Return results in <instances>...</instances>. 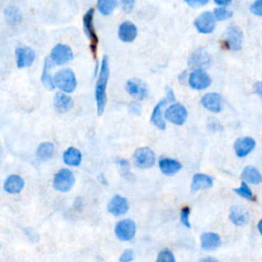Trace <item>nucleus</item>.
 Returning a JSON list of instances; mask_svg holds the SVG:
<instances>
[{"label":"nucleus","mask_w":262,"mask_h":262,"mask_svg":"<svg viewBox=\"0 0 262 262\" xmlns=\"http://www.w3.org/2000/svg\"><path fill=\"white\" fill-rule=\"evenodd\" d=\"M110 76V67L107 56H103L99 69V74L95 86V101L97 107V114L101 115L106 104V85Z\"/></svg>","instance_id":"f257e3e1"},{"label":"nucleus","mask_w":262,"mask_h":262,"mask_svg":"<svg viewBox=\"0 0 262 262\" xmlns=\"http://www.w3.org/2000/svg\"><path fill=\"white\" fill-rule=\"evenodd\" d=\"M54 85L66 93H71L76 89L77 79L71 69H62L55 73L53 77Z\"/></svg>","instance_id":"f03ea898"},{"label":"nucleus","mask_w":262,"mask_h":262,"mask_svg":"<svg viewBox=\"0 0 262 262\" xmlns=\"http://www.w3.org/2000/svg\"><path fill=\"white\" fill-rule=\"evenodd\" d=\"M93 16H94V8L88 9L83 16V27H84V32L90 42V49L93 53V56L95 57L97 44H98V37L95 33V29L93 25Z\"/></svg>","instance_id":"7ed1b4c3"},{"label":"nucleus","mask_w":262,"mask_h":262,"mask_svg":"<svg viewBox=\"0 0 262 262\" xmlns=\"http://www.w3.org/2000/svg\"><path fill=\"white\" fill-rule=\"evenodd\" d=\"M133 162L136 167L141 169H147L154 166L156 162V156L151 148L148 146H142L137 148L133 154Z\"/></svg>","instance_id":"20e7f679"},{"label":"nucleus","mask_w":262,"mask_h":262,"mask_svg":"<svg viewBox=\"0 0 262 262\" xmlns=\"http://www.w3.org/2000/svg\"><path fill=\"white\" fill-rule=\"evenodd\" d=\"M75 183V176L69 169H60L53 178V186L56 190L67 192L72 189Z\"/></svg>","instance_id":"39448f33"},{"label":"nucleus","mask_w":262,"mask_h":262,"mask_svg":"<svg viewBox=\"0 0 262 262\" xmlns=\"http://www.w3.org/2000/svg\"><path fill=\"white\" fill-rule=\"evenodd\" d=\"M136 233V225L131 219H123L115 226V234L122 242L131 241Z\"/></svg>","instance_id":"423d86ee"},{"label":"nucleus","mask_w":262,"mask_h":262,"mask_svg":"<svg viewBox=\"0 0 262 262\" xmlns=\"http://www.w3.org/2000/svg\"><path fill=\"white\" fill-rule=\"evenodd\" d=\"M49 58L52 61V63L61 66L72 60L73 51L69 45L57 44L52 48Z\"/></svg>","instance_id":"0eeeda50"},{"label":"nucleus","mask_w":262,"mask_h":262,"mask_svg":"<svg viewBox=\"0 0 262 262\" xmlns=\"http://www.w3.org/2000/svg\"><path fill=\"white\" fill-rule=\"evenodd\" d=\"M225 43L226 46L231 49V50H239L243 45V31L241 30L239 27L231 25L227 27L225 31Z\"/></svg>","instance_id":"6e6552de"},{"label":"nucleus","mask_w":262,"mask_h":262,"mask_svg":"<svg viewBox=\"0 0 262 262\" xmlns=\"http://www.w3.org/2000/svg\"><path fill=\"white\" fill-rule=\"evenodd\" d=\"M165 118L175 125H182L187 118V111L181 103L171 104L165 112Z\"/></svg>","instance_id":"1a4fd4ad"},{"label":"nucleus","mask_w":262,"mask_h":262,"mask_svg":"<svg viewBox=\"0 0 262 262\" xmlns=\"http://www.w3.org/2000/svg\"><path fill=\"white\" fill-rule=\"evenodd\" d=\"M211 77L204 70H194L188 78L189 86L196 90H203L211 85Z\"/></svg>","instance_id":"9d476101"},{"label":"nucleus","mask_w":262,"mask_h":262,"mask_svg":"<svg viewBox=\"0 0 262 262\" xmlns=\"http://www.w3.org/2000/svg\"><path fill=\"white\" fill-rule=\"evenodd\" d=\"M194 27L202 34H210L215 29V16L210 11L202 12L194 19Z\"/></svg>","instance_id":"9b49d317"},{"label":"nucleus","mask_w":262,"mask_h":262,"mask_svg":"<svg viewBox=\"0 0 262 262\" xmlns=\"http://www.w3.org/2000/svg\"><path fill=\"white\" fill-rule=\"evenodd\" d=\"M210 62H211V56L208 53V51L205 50L204 48L195 49L190 54L187 60L189 68L195 69V70H201V68L203 67H208Z\"/></svg>","instance_id":"f8f14e48"},{"label":"nucleus","mask_w":262,"mask_h":262,"mask_svg":"<svg viewBox=\"0 0 262 262\" xmlns=\"http://www.w3.org/2000/svg\"><path fill=\"white\" fill-rule=\"evenodd\" d=\"M256 146V141L254 138L250 136L239 137L234 141L233 149L235 155L238 158H244L248 156Z\"/></svg>","instance_id":"ddd939ff"},{"label":"nucleus","mask_w":262,"mask_h":262,"mask_svg":"<svg viewBox=\"0 0 262 262\" xmlns=\"http://www.w3.org/2000/svg\"><path fill=\"white\" fill-rule=\"evenodd\" d=\"M126 90L127 92L137 98V99H143L146 97L147 95V87L145 85V83L139 79L133 78V79H129L126 83Z\"/></svg>","instance_id":"4468645a"},{"label":"nucleus","mask_w":262,"mask_h":262,"mask_svg":"<svg viewBox=\"0 0 262 262\" xmlns=\"http://www.w3.org/2000/svg\"><path fill=\"white\" fill-rule=\"evenodd\" d=\"M128 209L129 204L127 199L120 194H115L107 204V211L114 216L124 215L125 213H127Z\"/></svg>","instance_id":"2eb2a0df"},{"label":"nucleus","mask_w":262,"mask_h":262,"mask_svg":"<svg viewBox=\"0 0 262 262\" xmlns=\"http://www.w3.org/2000/svg\"><path fill=\"white\" fill-rule=\"evenodd\" d=\"M16 66L21 69L32 64L35 59V52L28 46H19L15 49Z\"/></svg>","instance_id":"dca6fc26"},{"label":"nucleus","mask_w":262,"mask_h":262,"mask_svg":"<svg viewBox=\"0 0 262 262\" xmlns=\"http://www.w3.org/2000/svg\"><path fill=\"white\" fill-rule=\"evenodd\" d=\"M202 105L212 113H219L222 108L221 95L216 92H209L201 99Z\"/></svg>","instance_id":"f3484780"},{"label":"nucleus","mask_w":262,"mask_h":262,"mask_svg":"<svg viewBox=\"0 0 262 262\" xmlns=\"http://www.w3.org/2000/svg\"><path fill=\"white\" fill-rule=\"evenodd\" d=\"M229 219L230 221L236 225V226H243V225H246L249 221V212L241 207V206H237V205H234L230 208L229 210Z\"/></svg>","instance_id":"a211bd4d"},{"label":"nucleus","mask_w":262,"mask_h":262,"mask_svg":"<svg viewBox=\"0 0 262 262\" xmlns=\"http://www.w3.org/2000/svg\"><path fill=\"white\" fill-rule=\"evenodd\" d=\"M200 239L202 249L206 251H214L221 246V237L215 232H204Z\"/></svg>","instance_id":"6ab92c4d"},{"label":"nucleus","mask_w":262,"mask_h":262,"mask_svg":"<svg viewBox=\"0 0 262 262\" xmlns=\"http://www.w3.org/2000/svg\"><path fill=\"white\" fill-rule=\"evenodd\" d=\"M159 167L160 170L168 176H172L174 174H176L182 167L181 163L174 160V159H170L167 157H161L159 160Z\"/></svg>","instance_id":"aec40b11"},{"label":"nucleus","mask_w":262,"mask_h":262,"mask_svg":"<svg viewBox=\"0 0 262 262\" xmlns=\"http://www.w3.org/2000/svg\"><path fill=\"white\" fill-rule=\"evenodd\" d=\"M118 35L123 42H132L137 36V28L131 21H124L119 27Z\"/></svg>","instance_id":"412c9836"},{"label":"nucleus","mask_w":262,"mask_h":262,"mask_svg":"<svg viewBox=\"0 0 262 262\" xmlns=\"http://www.w3.org/2000/svg\"><path fill=\"white\" fill-rule=\"evenodd\" d=\"M53 104L58 113H67L74 106V101L68 94L63 92H57L54 95Z\"/></svg>","instance_id":"4be33fe9"},{"label":"nucleus","mask_w":262,"mask_h":262,"mask_svg":"<svg viewBox=\"0 0 262 262\" xmlns=\"http://www.w3.org/2000/svg\"><path fill=\"white\" fill-rule=\"evenodd\" d=\"M213 185V179L212 177H210L207 174H203V173H196L193 175L192 177V181H191V191H198L200 189H205V188H209Z\"/></svg>","instance_id":"5701e85b"},{"label":"nucleus","mask_w":262,"mask_h":262,"mask_svg":"<svg viewBox=\"0 0 262 262\" xmlns=\"http://www.w3.org/2000/svg\"><path fill=\"white\" fill-rule=\"evenodd\" d=\"M168 100L167 99H162L161 101H159L156 106L154 107V111L151 113L150 116V122L160 130H165L166 129V123L163 119V106L166 104Z\"/></svg>","instance_id":"b1692460"},{"label":"nucleus","mask_w":262,"mask_h":262,"mask_svg":"<svg viewBox=\"0 0 262 262\" xmlns=\"http://www.w3.org/2000/svg\"><path fill=\"white\" fill-rule=\"evenodd\" d=\"M241 178L243 181L251 184H259L262 182V174L254 166H246L242 171Z\"/></svg>","instance_id":"393cba45"},{"label":"nucleus","mask_w":262,"mask_h":262,"mask_svg":"<svg viewBox=\"0 0 262 262\" xmlns=\"http://www.w3.org/2000/svg\"><path fill=\"white\" fill-rule=\"evenodd\" d=\"M25 181L18 175H10L4 182V189L8 193H18L24 188Z\"/></svg>","instance_id":"a878e982"},{"label":"nucleus","mask_w":262,"mask_h":262,"mask_svg":"<svg viewBox=\"0 0 262 262\" xmlns=\"http://www.w3.org/2000/svg\"><path fill=\"white\" fill-rule=\"evenodd\" d=\"M52 64L53 63L50 60L49 56H47L45 58L44 68H43V72H42V75H41V82H42V84L45 86V88H47L49 90H53V88L55 87L54 82H53V78L51 77V74H50V70H51Z\"/></svg>","instance_id":"bb28decb"},{"label":"nucleus","mask_w":262,"mask_h":262,"mask_svg":"<svg viewBox=\"0 0 262 262\" xmlns=\"http://www.w3.org/2000/svg\"><path fill=\"white\" fill-rule=\"evenodd\" d=\"M62 159L69 166H79L82 160V155L78 148L71 146L63 152Z\"/></svg>","instance_id":"cd10ccee"},{"label":"nucleus","mask_w":262,"mask_h":262,"mask_svg":"<svg viewBox=\"0 0 262 262\" xmlns=\"http://www.w3.org/2000/svg\"><path fill=\"white\" fill-rule=\"evenodd\" d=\"M4 16L6 21L11 26L19 24L23 18L19 9L15 6H7L4 10Z\"/></svg>","instance_id":"c85d7f7f"},{"label":"nucleus","mask_w":262,"mask_h":262,"mask_svg":"<svg viewBox=\"0 0 262 262\" xmlns=\"http://www.w3.org/2000/svg\"><path fill=\"white\" fill-rule=\"evenodd\" d=\"M54 152V145L51 142H42L39 144L36 150V155L39 160L46 161L52 157Z\"/></svg>","instance_id":"c756f323"},{"label":"nucleus","mask_w":262,"mask_h":262,"mask_svg":"<svg viewBox=\"0 0 262 262\" xmlns=\"http://www.w3.org/2000/svg\"><path fill=\"white\" fill-rule=\"evenodd\" d=\"M118 2L115 0H98L97 1V7L99 9V11L104 14H111L114 9L117 7Z\"/></svg>","instance_id":"7c9ffc66"},{"label":"nucleus","mask_w":262,"mask_h":262,"mask_svg":"<svg viewBox=\"0 0 262 262\" xmlns=\"http://www.w3.org/2000/svg\"><path fill=\"white\" fill-rule=\"evenodd\" d=\"M233 191L235 193H237L239 196L246 199V200H249V201H256V198L254 195V193L252 192V190L250 189L249 185L247 184V182L243 181L241 183V185L236 188H233Z\"/></svg>","instance_id":"2f4dec72"},{"label":"nucleus","mask_w":262,"mask_h":262,"mask_svg":"<svg viewBox=\"0 0 262 262\" xmlns=\"http://www.w3.org/2000/svg\"><path fill=\"white\" fill-rule=\"evenodd\" d=\"M213 14L215 16V19H217V20H225V19L231 17L232 11H230L226 7H216L214 9V11H213Z\"/></svg>","instance_id":"473e14b6"},{"label":"nucleus","mask_w":262,"mask_h":262,"mask_svg":"<svg viewBox=\"0 0 262 262\" xmlns=\"http://www.w3.org/2000/svg\"><path fill=\"white\" fill-rule=\"evenodd\" d=\"M156 262H175L174 254L169 249H164L158 254Z\"/></svg>","instance_id":"72a5a7b5"},{"label":"nucleus","mask_w":262,"mask_h":262,"mask_svg":"<svg viewBox=\"0 0 262 262\" xmlns=\"http://www.w3.org/2000/svg\"><path fill=\"white\" fill-rule=\"evenodd\" d=\"M117 164L119 167V170L121 172V174L123 175V177L125 178H129L130 175V165L129 162L125 159H118L117 160Z\"/></svg>","instance_id":"f704fd0d"},{"label":"nucleus","mask_w":262,"mask_h":262,"mask_svg":"<svg viewBox=\"0 0 262 262\" xmlns=\"http://www.w3.org/2000/svg\"><path fill=\"white\" fill-rule=\"evenodd\" d=\"M189 208L188 207H183L180 211V221L185 227H190V222H189Z\"/></svg>","instance_id":"c9c22d12"},{"label":"nucleus","mask_w":262,"mask_h":262,"mask_svg":"<svg viewBox=\"0 0 262 262\" xmlns=\"http://www.w3.org/2000/svg\"><path fill=\"white\" fill-rule=\"evenodd\" d=\"M250 10L255 15L262 16V0H257V1L253 2L250 6Z\"/></svg>","instance_id":"e433bc0d"},{"label":"nucleus","mask_w":262,"mask_h":262,"mask_svg":"<svg viewBox=\"0 0 262 262\" xmlns=\"http://www.w3.org/2000/svg\"><path fill=\"white\" fill-rule=\"evenodd\" d=\"M134 259V252L131 249H126L120 256V262H131Z\"/></svg>","instance_id":"4c0bfd02"},{"label":"nucleus","mask_w":262,"mask_h":262,"mask_svg":"<svg viewBox=\"0 0 262 262\" xmlns=\"http://www.w3.org/2000/svg\"><path fill=\"white\" fill-rule=\"evenodd\" d=\"M208 127L210 130L212 131H220L222 130V126L220 124V122L216 119H210L208 122Z\"/></svg>","instance_id":"58836bf2"},{"label":"nucleus","mask_w":262,"mask_h":262,"mask_svg":"<svg viewBox=\"0 0 262 262\" xmlns=\"http://www.w3.org/2000/svg\"><path fill=\"white\" fill-rule=\"evenodd\" d=\"M208 0H186L185 3L193 8L195 7H200V6H204L206 4H208Z\"/></svg>","instance_id":"ea45409f"},{"label":"nucleus","mask_w":262,"mask_h":262,"mask_svg":"<svg viewBox=\"0 0 262 262\" xmlns=\"http://www.w3.org/2000/svg\"><path fill=\"white\" fill-rule=\"evenodd\" d=\"M253 90L257 96H259L262 99V81L255 82L253 86Z\"/></svg>","instance_id":"a19ab883"},{"label":"nucleus","mask_w":262,"mask_h":262,"mask_svg":"<svg viewBox=\"0 0 262 262\" xmlns=\"http://www.w3.org/2000/svg\"><path fill=\"white\" fill-rule=\"evenodd\" d=\"M121 5L125 11H130L134 6V1L133 0H123V1H121Z\"/></svg>","instance_id":"79ce46f5"},{"label":"nucleus","mask_w":262,"mask_h":262,"mask_svg":"<svg viewBox=\"0 0 262 262\" xmlns=\"http://www.w3.org/2000/svg\"><path fill=\"white\" fill-rule=\"evenodd\" d=\"M129 106H130V111H131V113L136 114V115L140 113V104H138L137 102H132Z\"/></svg>","instance_id":"37998d69"},{"label":"nucleus","mask_w":262,"mask_h":262,"mask_svg":"<svg viewBox=\"0 0 262 262\" xmlns=\"http://www.w3.org/2000/svg\"><path fill=\"white\" fill-rule=\"evenodd\" d=\"M166 92H167V100H170V101H174L175 100V95H174V92H173V89H171L170 87H166Z\"/></svg>","instance_id":"c03bdc74"},{"label":"nucleus","mask_w":262,"mask_h":262,"mask_svg":"<svg viewBox=\"0 0 262 262\" xmlns=\"http://www.w3.org/2000/svg\"><path fill=\"white\" fill-rule=\"evenodd\" d=\"M215 3L217 5H220V7H226L231 3L230 0H215Z\"/></svg>","instance_id":"a18cd8bd"},{"label":"nucleus","mask_w":262,"mask_h":262,"mask_svg":"<svg viewBox=\"0 0 262 262\" xmlns=\"http://www.w3.org/2000/svg\"><path fill=\"white\" fill-rule=\"evenodd\" d=\"M199 262H219V260L214 257H205V258H202Z\"/></svg>","instance_id":"49530a36"},{"label":"nucleus","mask_w":262,"mask_h":262,"mask_svg":"<svg viewBox=\"0 0 262 262\" xmlns=\"http://www.w3.org/2000/svg\"><path fill=\"white\" fill-rule=\"evenodd\" d=\"M257 229H258L259 233L262 235V219L259 220V222H258V224H257Z\"/></svg>","instance_id":"de8ad7c7"}]
</instances>
